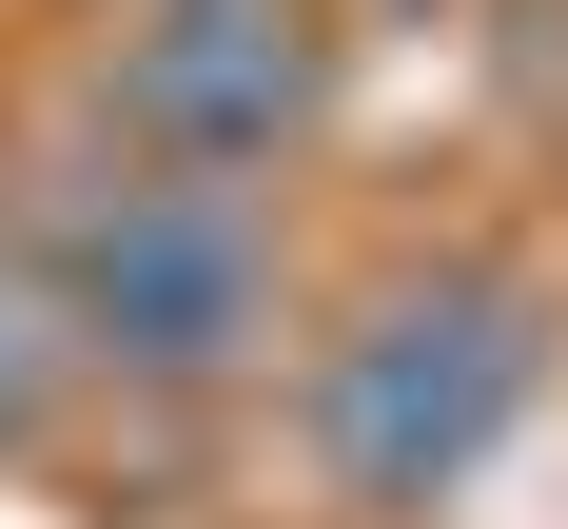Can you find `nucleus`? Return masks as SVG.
<instances>
[{
  "instance_id": "obj_1",
  "label": "nucleus",
  "mask_w": 568,
  "mask_h": 529,
  "mask_svg": "<svg viewBox=\"0 0 568 529\" xmlns=\"http://www.w3.org/2000/svg\"><path fill=\"white\" fill-rule=\"evenodd\" d=\"M20 275L59 314V373L158 411H216L294 353V235L255 176H176V157H79L20 235Z\"/></svg>"
},
{
  "instance_id": "obj_2",
  "label": "nucleus",
  "mask_w": 568,
  "mask_h": 529,
  "mask_svg": "<svg viewBox=\"0 0 568 529\" xmlns=\"http://www.w3.org/2000/svg\"><path fill=\"white\" fill-rule=\"evenodd\" d=\"M529 393H549V294L510 255H393L294 353V451H314L334 510L412 529V510H470L490 490V451L529 431Z\"/></svg>"
},
{
  "instance_id": "obj_3",
  "label": "nucleus",
  "mask_w": 568,
  "mask_h": 529,
  "mask_svg": "<svg viewBox=\"0 0 568 529\" xmlns=\"http://www.w3.org/2000/svg\"><path fill=\"white\" fill-rule=\"evenodd\" d=\"M334 0H118L99 40V138L176 176H294L334 138Z\"/></svg>"
},
{
  "instance_id": "obj_4",
  "label": "nucleus",
  "mask_w": 568,
  "mask_h": 529,
  "mask_svg": "<svg viewBox=\"0 0 568 529\" xmlns=\"http://www.w3.org/2000/svg\"><path fill=\"white\" fill-rule=\"evenodd\" d=\"M40 411H59V314H40V275L0 255V451H40Z\"/></svg>"
},
{
  "instance_id": "obj_5",
  "label": "nucleus",
  "mask_w": 568,
  "mask_h": 529,
  "mask_svg": "<svg viewBox=\"0 0 568 529\" xmlns=\"http://www.w3.org/2000/svg\"><path fill=\"white\" fill-rule=\"evenodd\" d=\"M373 20H452V0H373Z\"/></svg>"
}]
</instances>
